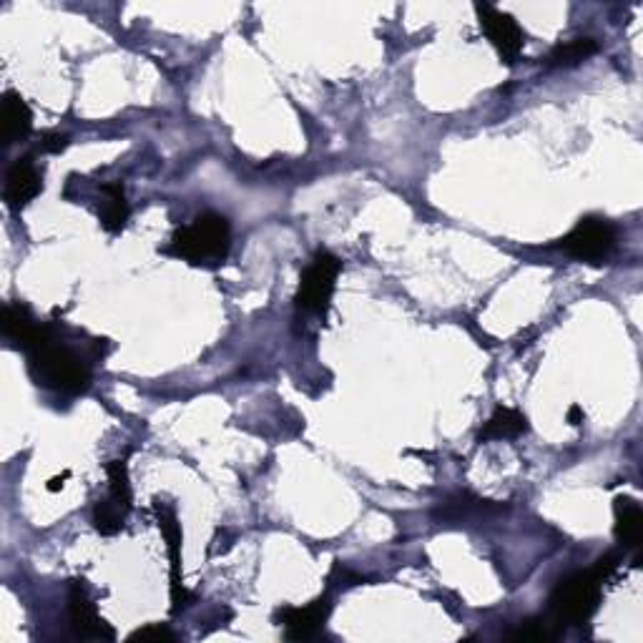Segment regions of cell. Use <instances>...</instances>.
Returning a JSON list of instances; mask_svg holds the SVG:
<instances>
[{
	"label": "cell",
	"mask_w": 643,
	"mask_h": 643,
	"mask_svg": "<svg viewBox=\"0 0 643 643\" xmlns=\"http://www.w3.org/2000/svg\"><path fill=\"white\" fill-rule=\"evenodd\" d=\"M229 242H232V229L229 222L219 214H201L194 219L191 227L179 229L171 237L169 252L176 257L186 259V262H219L227 257Z\"/></svg>",
	"instance_id": "1"
},
{
	"label": "cell",
	"mask_w": 643,
	"mask_h": 643,
	"mask_svg": "<svg viewBox=\"0 0 643 643\" xmlns=\"http://www.w3.org/2000/svg\"><path fill=\"white\" fill-rule=\"evenodd\" d=\"M28 352H31L33 370H36L38 380H43V385L58 392H68V395H78L91 385V370L73 352L56 345L51 335Z\"/></svg>",
	"instance_id": "2"
},
{
	"label": "cell",
	"mask_w": 643,
	"mask_h": 643,
	"mask_svg": "<svg viewBox=\"0 0 643 643\" xmlns=\"http://www.w3.org/2000/svg\"><path fill=\"white\" fill-rule=\"evenodd\" d=\"M601 586L603 581L593 571L573 573L566 581L556 586L551 596V613L556 623H568V626H578L586 623L588 618L596 613L598 601H601Z\"/></svg>",
	"instance_id": "3"
},
{
	"label": "cell",
	"mask_w": 643,
	"mask_h": 643,
	"mask_svg": "<svg viewBox=\"0 0 643 643\" xmlns=\"http://www.w3.org/2000/svg\"><path fill=\"white\" fill-rule=\"evenodd\" d=\"M340 272H342V264L335 254L330 252L314 254L312 264L304 269L302 282H299L297 307L302 309V312L325 314L332 302V294H335V284H337V277H340Z\"/></svg>",
	"instance_id": "4"
},
{
	"label": "cell",
	"mask_w": 643,
	"mask_h": 643,
	"mask_svg": "<svg viewBox=\"0 0 643 643\" xmlns=\"http://www.w3.org/2000/svg\"><path fill=\"white\" fill-rule=\"evenodd\" d=\"M475 11H478L480 26H483L485 36L493 43L495 51H498V56L503 58L508 66L518 61L520 51H523V31H520V26L515 23V18L498 11V8L488 6V3H478Z\"/></svg>",
	"instance_id": "5"
},
{
	"label": "cell",
	"mask_w": 643,
	"mask_h": 643,
	"mask_svg": "<svg viewBox=\"0 0 643 643\" xmlns=\"http://www.w3.org/2000/svg\"><path fill=\"white\" fill-rule=\"evenodd\" d=\"M613 242H616V232L608 222L603 219H581L578 227L563 239L561 247L566 249L571 257L583 259V262H596V259L606 257L613 249Z\"/></svg>",
	"instance_id": "6"
},
{
	"label": "cell",
	"mask_w": 643,
	"mask_h": 643,
	"mask_svg": "<svg viewBox=\"0 0 643 643\" xmlns=\"http://www.w3.org/2000/svg\"><path fill=\"white\" fill-rule=\"evenodd\" d=\"M68 618H71V628L76 631V636L114 638V631L96 613V606H93L83 581H71V588H68Z\"/></svg>",
	"instance_id": "7"
},
{
	"label": "cell",
	"mask_w": 643,
	"mask_h": 643,
	"mask_svg": "<svg viewBox=\"0 0 643 643\" xmlns=\"http://www.w3.org/2000/svg\"><path fill=\"white\" fill-rule=\"evenodd\" d=\"M156 515H159V528L161 533H164V541H166V548H169V556H171V603H174V611H179L181 606H186V603L191 601L189 593L184 591V586H181V525L179 520H176L174 510L171 508H164V505L156 500Z\"/></svg>",
	"instance_id": "8"
},
{
	"label": "cell",
	"mask_w": 643,
	"mask_h": 643,
	"mask_svg": "<svg viewBox=\"0 0 643 643\" xmlns=\"http://www.w3.org/2000/svg\"><path fill=\"white\" fill-rule=\"evenodd\" d=\"M327 616H330V601L327 598H317L304 608H284L279 611V623L284 626L289 641H304L312 638L319 628L325 626Z\"/></svg>",
	"instance_id": "9"
},
{
	"label": "cell",
	"mask_w": 643,
	"mask_h": 643,
	"mask_svg": "<svg viewBox=\"0 0 643 643\" xmlns=\"http://www.w3.org/2000/svg\"><path fill=\"white\" fill-rule=\"evenodd\" d=\"M41 174L33 166L31 159H18L16 164L8 171L6 181V204L11 206L13 211L23 209L26 204H31L38 194H41Z\"/></svg>",
	"instance_id": "10"
},
{
	"label": "cell",
	"mask_w": 643,
	"mask_h": 643,
	"mask_svg": "<svg viewBox=\"0 0 643 643\" xmlns=\"http://www.w3.org/2000/svg\"><path fill=\"white\" fill-rule=\"evenodd\" d=\"M33 129V114L28 109V103L23 101L18 93L8 91L3 96V114H0V139L3 144H16V141L26 139Z\"/></svg>",
	"instance_id": "11"
},
{
	"label": "cell",
	"mask_w": 643,
	"mask_h": 643,
	"mask_svg": "<svg viewBox=\"0 0 643 643\" xmlns=\"http://www.w3.org/2000/svg\"><path fill=\"white\" fill-rule=\"evenodd\" d=\"M3 332L26 350H33L48 337V332L33 322L31 312L23 304H6L3 307Z\"/></svg>",
	"instance_id": "12"
},
{
	"label": "cell",
	"mask_w": 643,
	"mask_h": 643,
	"mask_svg": "<svg viewBox=\"0 0 643 643\" xmlns=\"http://www.w3.org/2000/svg\"><path fill=\"white\" fill-rule=\"evenodd\" d=\"M643 535V513L633 498L616 500V538L626 548L641 546Z\"/></svg>",
	"instance_id": "13"
},
{
	"label": "cell",
	"mask_w": 643,
	"mask_h": 643,
	"mask_svg": "<svg viewBox=\"0 0 643 643\" xmlns=\"http://www.w3.org/2000/svg\"><path fill=\"white\" fill-rule=\"evenodd\" d=\"M525 430H528L525 415H520L518 410H510V407H498V410L493 412V417L485 422L483 430H480V440L518 438Z\"/></svg>",
	"instance_id": "14"
},
{
	"label": "cell",
	"mask_w": 643,
	"mask_h": 643,
	"mask_svg": "<svg viewBox=\"0 0 643 643\" xmlns=\"http://www.w3.org/2000/svg\"><path fill=\"white\" fill-rule=\"evenodd\" d=\"M103 209H101V224L106 232L116 234L124 229L126 219H129V201H126V191L121 184H106L103 186Z\"/></svg>",
	"instance_id": "15"
},
{
	"label": "cell",
	"mask_w": 643,
	"mask_h": 643,
	"mask_svg": "<svg viewBox=\"0 0 643 643\" xmlns=\"http://www.w3.org/2000/svg\"><path fill=\"white\" fill-rule=\"evenodd\" d=\"M596 51H598V43L593 41V38H573V41L561 43V46L553 48V53L548 56V63H551L553 68L578 66V63L591 58Z\"/></svg>",
	"instance_id": "16"
},
{
	"label": "cell",
	"mask_w": 643,
	"mask_h": 643,
	"mask_svg": "<svg viewBox=\"0 0 643 643\" xmlns=\"http://www.w3.org/2000/svg\"><path fill=\"white\" fill-rule=\"evenodd\" d=\"M126 510L121 508L119 503H114L111 498L98 500L96 508H93V525L101 535H116L121 528H124Z\"/></svg>",
	"instance_id": "17"
},
{
	"label": "cell",
	"mask_w": 643,
	"mask_h": 643,
	"mask_svg": "<svg viewBox=\"0 0 643 643\" xmlns=\"http://www.w3.org/2000/svg\"><path fill=\"white\" fill-rule=\"evenodd\" d=\"M109 473V483H111V493L109 498L114 503H119L121 508L129 513L131 510V483H129V468H126V460H114L106 468Z\"/></svg>",
	"instance_id": "18"
},
{
	"label": "cell",
	"mask_w": 643,
	"mask_h": 643,
	"mask_svg": "<svg viewBox=\"0 0 643 643\" xmlns=\"http://www.w3.org/2000/svg\"><path fill=\"white\" fill-rule=\"evenodd\" d=\"M129 641H141V643H161V641H176L174 633L166 626H159V623H151V626L139 628L129 636Z\"/></svg>",
	"instance_id": "19"
},
{
	"label": "cell",
	"mask_w": 643,
	"mask_h": 643,
	"mask_svg": "<svg viewBox=\"0 0 643 643\" xmlns=\"http://www.w3.org/2000/svg\"><path fill=\"white\" fill-rule=\"evenodd\" d=\"M551 636L553 633L548 631V626L543 621H525L518 628V633H515V638H520V641H546Z\"/></svg>",
	"instance_id": "20"
},
{
	"label": "cell",
	"mask_w": 643,
	"mask_h": 643,
	"mask_svg": "<svg viewBox=\"0 0 643 643\" xmlns=\"http://www.w3.org/2000/svg\"><path fill=\"white\" fill-rule=\"evenodd\" d=\"M616 568H618V558H616V556H613V553H606V556H603V558H598V561H596V566H593V568H591V571H593V573H596V576H598V578H601V581H603V583H606V581H608V578H611V576H613V571H616Z\"/></svg>",
	"instance_id": "21"
},
{
	"label": "cell",
	"mask_w": 643,
	"mask_h": 643,
	"mask_svg": "<svg viewBox=\"0 0 643 643\" xmlns=\"http://www.w3.org/2000/svg\"><path fill=\"white\" fill-rule=\"evenodd\" d=\"M66 146H68V136L63 134H46L41 139V151H46V154H61Z\"/></svg>",
	"instance_id": "22"
},
{
	"label": "cell",
	"mask_w": 643,
	"mask_h": 643,
	"mask_svg": "<svg viewBox=\"0 0 643 643\" xmlns=\"http://www.w3.org/2000/svg\"><path fill=\"white\" fill-rule=\"evenodd\" d=\"M568 422H571V425H581L583 422V410L578 405H573L571 410H568Z\"/></svg>",
	"instance_id": "23"
},
{
	"label": "cell",
	"mask_w": 643,
	"mask_h": 643,
	"mask_svg": "<svg viewBox=\"0 0 643 643\" xmlns=\"http://www.w3.org/2000/svg\"><path fill=\"white\" fill-rule=\"evenodd\" d=\"M66 478H68V473H63L61 478H53L51 483H48V490H53V493H56V490H61L63 483H66Z\"/></svg>",
	"instance_id": "24"
}]
</instances>
